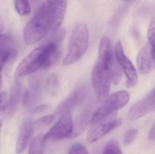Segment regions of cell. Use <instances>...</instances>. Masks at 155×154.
<instances>
[{
  "instance_id": "603a6c76",
  "label": "cell",
  "mask_w": 155,
  "mask_h": 154,
  "mask_svg": "<svg viewBox=\"0 0 155 154\" xmlns=\"http://www.w3.org/2000/svg\"><path fill=\"white\" fill-rule=\"evenodd\" d=\"M138 134L137 129H130L127 130L125 134L124 138V143L125 145H129L134 141Z\"/></svg>"
},
{
  "instance_id": "5b68a950",
  "label": "cell",
  "mask_w": 155,
  "mask_h": 154,
  "mask_svg": "<svg viewBox=\"0 0 155 154\" xmlns=\"http://www.w3.org/2000/svg\"><path fill=\"white\" fill-rule=\"evenodd\" d=\"M129 93L125 90H120L113 93L94 113L91 119V124L94 125L101 123L124 107L129 101Z\"/></svg>"
},
{
  "instance_id": "6da1fadb",
  "label": "cell",
  "mask_w": 155,
  "mask_h": 154,
  "mask_svg": "<svg viewBox=\"0 0 155 154\" xmlns=\"http://www.w3.org/2000/svg\"><path fill=\"white\" fill-rule=\"evenodd\" d=\"M61 49L55 41L35 48L19 63L15 76L19 78L32 74L40 68H48L56 64L61 57Z\"/></svg>"
},
{
  "instance_id": "f1b7e54d",
  "label": "cell",
  "mask_w": 155,
  "mask_h": 154,
  "mask_svg": "<svg viewBox=\"0 0 155 154\" xmlns=\"http://www.w3.org/2000/svg\"><path fill=\"white\" fill-rule=\"evenodd\" d=\"M148 95L155 101V87L148 94Z\"/></svg>"
},
{
  "instance_id": "9c48e42d",
  "label": "cell",
  "mask_w": 155,
  "mask_h": 154,
  "mask_svg": "<svg viewBox=\"0 0 155 154\" xmlns=\"http://www.w3.org/2000/svg\"><path fill=\"white\" fill-rule=\"evenodd\" d=\"M86 94V89L84 87L74 91L59 105L56 109L57 114L63 115L66 113H71V111L84 99Z\"/></svg>"
},
{
  "instance_id": "7a4b0ae2",
  "label": "cell",
  "mask_w": 155,
  "mask_h": 154,
  "mask_svg": "<svg viewBox=\"0 0 155 154\" xmlns=\"http://www.w3.org/2000/svg\"><path fill=\"white\" fill-rule=\"evenodd\" d=\"M54 22V1H47L38 8L23 30L25 41L32 45L53 30Z\"/></svg>"
},
{
  "instance_id": "3957f363",
  "label": "cell",
  "mask_w": 155,
  "mask_h": 154,
  "mask_svg": "<svg viewBox=\"0 0 155 154\" xmlns=\"http://www.w3.org/2000/svg\"><path fill=\"white\" fill-rule=\"evenodd\" d=\"M114 63L113 59L98 57L92 71V86L97 99L101 102L109 96Z\"/></svg>"
},
{
  "instance_id": "484cf974",
  "label": "cell",
  "mask_w": 155,
  "mask_h": 154,
  "mask_svg": "<svg viewBox=\"0 0 155 154\" xmlns=\"http://www.w3.org/2000/svg\"><path fill=\"white\" fill-rule=\"evenodd\" d=\"M7 104V94L5 91L0 92V110H3Z\"/></svg>"
},
{
  "instance_id": "83f0119b",
  "label": "cell",
  "mask_w": 155,
  "mask_h": 154,
  "mask_svg": "<svg viewBox=\"0 0 155 154\" xmlns=\"http://www.w3.org/2000/svg\"><path fill=\"white\" fill-rule=\"evenodd\" d=\"M29 100H30V94L29 92H26L24 98V105L25 106L28 105Z\"/></svg>"
},
{
  "instance_id": "8992f818",
  "label": "cell",
  "mask_w": 155,
  "mask_h": 154,
  "mask_svg": "<svg viewBox=\"0 0 155 154\" xmlns=\"http://www.w3.org/2000/svg\"><path fill=\"white\" fill-rule=\"evenodd\" d=\"M74 124L71 113L62 115L57 123L48 131L43 137L44 143L47 141H57L72 136Z\"/></svg>"
},
{
  "instance_id": "2e32d148",
  "label": "cell",
  "mask_w": 155,
  "mask_h": 154,
  "mask_svg": "<svg viewBox=\"0 0 155 154\" xmlns=\"http://www.w3.org/2000/svg\"><path fill=\"white\" fill-rule=\"evenodd\" d=\"M46 89L47 92L52 95H55L59 90V79L55 74H51L46 81Z\"/></svg>"
},
{
  "instance_id": "9a60e30c",
  "label": "cell",
  "mask_w": 155,
  "mask_h": 154,
  "mask_svg": "<svg viewBox=\"0 0 155 154\" xmlns=\"http://www.w3.org/2000/svg\"><path fill=\"white\" fill-rule=\"evenodd\" d=\"M43 136L39 134L32 140L30 143L28 154H44Z\"/></svg>"
},
{
  "instance_id": "4316f807",
  "label": "cell",
  "mask_w": 155,
  "mask_h": 154,
  "mask_svg": "<svg viewBox=\"0 0 155 154\" xmlns=\"http://www.w3.org/2000/svg\"><path fill=\"white\" fill-rule=\"evenodd\" d=\"M148 138L151 141H155V124L151 128L149 132Z\"/></svg>"
},
{
  "instance_id": "52a82bcc",
  "label": "cell",
  "mask_w": 155,
  "mask_h": 154,
  "mask_svg": "<svg viewBox=\"0 0 155 154\" xmlns=\"http://www.w3.org/2000/svg\"><path fill=\"white\" fill-rule=\"evenodd\" d=\"M115 54L117 62L126 76L127 87L130 88L135 86L138 81L137 72L130 60L125 55L123 46L120 41L116 44Z\"/></svg>"
},
{
  "instance_id": "44dd1931",
  "label": "cell",
  "mask_w": 155,
  "mask_h": 154,
  "mask_svg": "<svg viewBox=\"0 0 155 154\" xmlns=\"http://www.w3.org/2000/svg\"><path fill=\"white\" fill-rule=\"evenodd\" d=\"M122 78L121 68L118 63L114 62L112 70V81L114 84L117 85Z\"/></svg>"
},
{
  "instance_id": "30bf717a",
  "label": "cell",
  "mask_w": 155,
  "mask_h": 154,
  "mask_svg": "<svg viewBox=\"0 0 155 154\" xmlns=\"http://www.w3.org/2000/svg\"><path fill=\"white\" fill-rule=\"evenodd\" d=\"M137 64L138 71L142 74H147L154 68L155 59L150 44L141 50L137 56Z\"/></svg>"
},
{
  "instance_id": "d4e9b609",
  "label": "cell",
  "mask_w": 155,
  "mask_h": 154,
  "mask_svg": "<svg viewBox=\"0 0 155 154\" xmlns=\"http://www.w3.org/2000/svg\"><path fill=\"white\" fill-rule=\"evenodd\" d=\"M50 107V105L48 104H43L35 108L32 112L34 114H40L48 110Z\"/></svg>"
},
{
  "instance_id": "8fae6325",
  "label": "cell",
  "mask_w": 155,
  "mask_h": 154,
  "mask_svg": "<svg viewBox=\"0 0 155 154\" xmlns=\"http://www.w3.org/2000/svg\"><path fill=\"white\" fill-rule=\"evenodd\" d=\"M34 122L31 118L25 119L21 126L16 145L17 153H22L26 149L34 130Z\"/></svg>"
},
{
  "instance_id": "4dcf8cb0",
  "label": "cell",
  "mask_w": 155,
  "mask_h": 154,
  "mask_svg": "<svg viewBox=\"0 0 155 154\" xmlns=\"http://www.w3.org/2000/svg\"><path fill=\"white\" fill-rule=\"evenodd\" d=\"M3 124V120L2 119H0V132H1V129H2V126Z\"/></svg>"
},
{
  "instance_id": "7402d4cb",
  "label": "cell",
  "mask_w": 155,
  "mask_h": 154,
  "mask_svg": "<svg viewBox=\"0 0 155 154\" xmlns=\"http://www.w3.org/2000/svg\"><path fill=\"white\" fill-rule=\"evenodd\" d=\"M147 38L150 45L155 48V17L152 19L148 28Z\"/></svg>"
},
{
  "instance_id": "ba28073f",
  "label": "cell",
  "mask_w": 155,
  "mask_h": 154,
  "mask_svg": "<svg viewBox=\"0 0 155 154\" xmlns=\"http://www.w3.org/2000/svg\"><path fill=\"white\" fill-rule=\"evenodd\" d=\"M122 123L120 119H115L104 123H101L90 130L87 135V141L94 143L98 141L111 131L118 127Z\"/></svg>"
},
{
  "instance_id": "277c9868",
  "label": "cell",
  "mask_w": 155,
  "mask_h": 154,
  "mask_svg": "<svg viewBox=\"0 0 155 154\" xmlns=\"http://www.w3.org/2000/svg\"><path fill=\"white\" fill-rule=\"evenodd\" d=\"M89 32L88 27L84 23L76 24L71 35L69 49L63 64L64 66L78 61L84 56L88 47Z\"/></svg>"
},
{
  "instance_id": "e0dca14e",
  "label": "cell",
  "mask_w": 155,
  "mask_h": 154,
  "mask_svg": "<svg viewBox=\"0 0 155 154\" xmlns=\"http://www.w3.org/2000/svg\"><path fill=\"white\" fill-rule=\"evenodd\" d=\"M12 44L13 39L10 35L0 34V54L8 52L13 49Z\"/></svg>"
},
{
  "instance_id": "ac0fdd59",
  "label": "cell",
  "mask_w": 155,
  "mask_h": 154,
  "mask_svg": "<svg viewBox=\"0 0 155 154\" xmlns=\"http://www.w3.org/2000/svg\"><path fill=\"white\" fill-rule=\"evenodd\" d=\"M15 7L17 12L21 16L28 15L31 12V5L28 1L25 0L15 1Z\"/></svg>"
},
{
  "instance_id": "f546056e",
  "label": "cell",
  "mask_w": 155,
  "mask_h": 154,
  "mask_svg": "<svg viewBox=\"0 0 155 154\" xmlns=\"http://www.w3.org/2000/svg\"><path fill=\"white\" fill-rule=\"evenodd\" d=\"M152 53H153V56L155 59V48L152 47Z\"/></svg>"
},
{
  "instance_id": "ffe728a7",
  "label": "cell",
  "mask_w": 155,
  "mask_h": 154,
  "mask_svg": "<svg viewBox=\"0 0 155 154\" xmlns=\"http://www.w3.org/2000/svg\"><path fill=\"white\" fill-rule=\"evenodd\" d=\"M55 119V116L53 115H49L44 116L36 120L34 123V127L40 129L44 128L51 124Z\"/></svg>"
},
{
  "instance_id": "5bb4252c",
  "label": "cell",
  "mask_w": 155,
  "mask_h": 154,
  "mask_svg": "<svg viewBox=\"0 0 155 154\" xmlns=\"http://www.w3.org/2000/svg\"><path fill=\"white\" fill-rule=\"evenodd\" d=\"M18 52L15 49H12L8 52L0 54V89L2 85V71L5 64L15 60L18 56Z\"/></svg>"
},
{
  "instance_id": "d6986e66",
  "label": "cell",
  "mask_w": 155,
  "mask_h": 154,
  "mask_svg": "<svg viewBox=\"0 0 155 154\" xmlns=\"http://www.w3.org/2000/svg\"><path fill=\"white\" fill-rule=\"evenodd\" d=\"M102 154H122V152L118 142L112 140L105 145Z\"/></svg>"
},
{
  "instance_id": "cb8c5ba5",
  "label": "cell",
  "mask_w": 155,
  "mask_h": 154,
  "mask_svg": "<svg viewBox=\"0 0 155 154\" xmlns=\"http://www.w3.org/2000/svg\"><path fill=\"white\" fill-rule=\"evenodd\" d=\"M68 154H89L84 146L77 143L73 145L69 151Z\"/></svg>"
},
{
  "instance_id": "4fadbf2b",
  "label": "cell",
  "mask_w": 155,
  "mask_h": 154,
  "mask_svg": "<svg viewBox=\"0 0 155 154\" xmlns=\"http://www.w3.org/2000/svg\"><path fill=\"white\" fill-rule=\"evenodd\" d=\"M20 88L18 86H15L13 89L10 100L3 110L5 115H10L16 109L20 99Z\"/></svg>"
},
{
  "instance_id": "7c38bea8",
  "label": "cell",
  "mask_w": 155,
  "mask_h": 154,
  "mask_svg": "<svg viewBox=\"0 0 155 154\" xmlns=\"http://www.w3.org/2000/svg\"><path fill=\"white\" fill-rule=\"evenodd\" d=\"M66 1H54V22L53 30H58L63 22L67 9Z\"/></svg>"
}]
</instances>
